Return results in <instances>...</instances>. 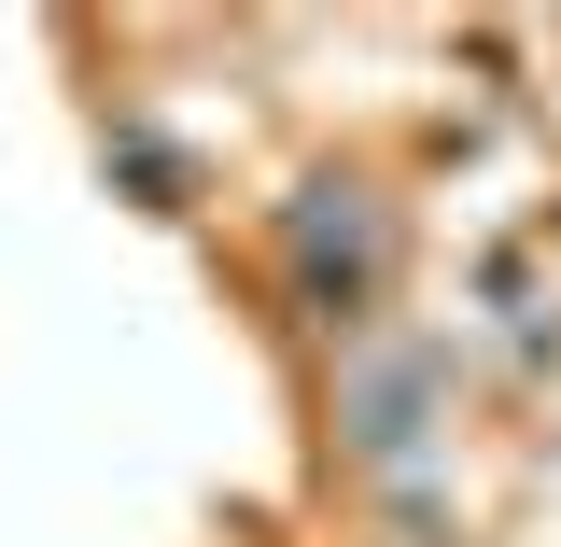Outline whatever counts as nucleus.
I'll return each instance as SVG.
<instances>
[{"instance_id":"1","label":"nucleus","mask_w":561,"mask_h":547,"mask_svg":"<svg viewBox=\"0 0 561 547\" xmlns=\"http://www.w3.org/2000/svg\"><path fill=\"white\" fill-rule=\"evenodd\" d=\"M295 281L337 295V309L379 281V210L351 197V183H309V197H295Z\"/></svg>"},{"instance_id":"2","label":"nucleus","mask_w":561,"mask_h":547,"mask_svg":"<svg viewBox=\"0 0 561 547\" xmlns=\"http://www.w3.org/2000/svg\"><path fill=\"white\" fill-rule=\"evenodd\" d=\"M351 421H365V449L393 464V449H408V421H421V365H365V379H351Z\"/></svg>"}]
</instances>
